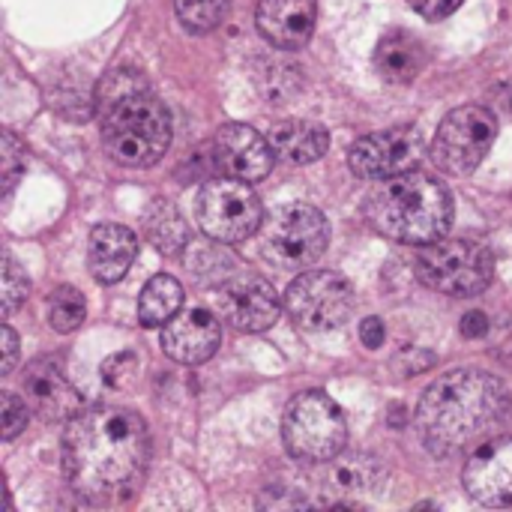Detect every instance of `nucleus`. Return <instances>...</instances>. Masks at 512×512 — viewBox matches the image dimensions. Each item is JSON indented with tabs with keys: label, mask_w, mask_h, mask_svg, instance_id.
I'll return each mask as SVG.
<instances>
[{
	"label": "nucleus",
	"mask_w": 512,
	"mask_h": 512,
	"mask_svg": "<svg viewBox=\"0 0 512 512\" xmlns=\"http://www.w3.org/2000/svg\"><path fill=\"white\" fill-rule=\"evenodd\" d=\"M285 309L297 327L312 333H327L351 318L354 288L345 276L333 270H312L288 285Z\"/></svg>",
	"instance_id": "nucleus-10"
},
{
	"label": "nucleus",
	"mask_w": 512,
	"mask_h": 512,
	"mask_svg": "<svg viewBox=\"0 0 512 512\" xmlns=\"http://www.w3.org/2000/svg\"><path fill=\"white\" fill-rule=\"evenodd\" d=\"M270 147L279 159L291 165H309L327 153L330 132L312 120H282L270 132Z\"/></svg>",
	"instance_id": "nucleus-19"
},
{
	"label": "nucleus",
	"mask_w": 512,
	"mask_h": 512,
	"mask_svg": "<svg viewBox=\"0 0 512 512\" xmlns=\"http://www.w3.org/2000/svg\"><path fill=\"white\" fill-rule=\"evenodd\" d=\"M423 147L426 144L417 126H396L354 141L348 153V165L357 177L384 180L414 171L423 159Z\"/></svg>",
	"instance_id": "nucleus-11"
},
{
	"label": "nucleus",
	"mask_w": 512,
	"mask_h": 512,
	"mask_svg": "<svg viewBox=\"0 0 512 512\" xmlns=\"http://www.w3.org/2000/svg\"><path fill=\"white\" fill-rule=\"evenodd\" d=\"M336 465L330 468V483L336 492H375L384 480V465L369 453H351L336 456Z\"/></svg>",
	"instance_id": "nucleus-23"
},
{
	"label": "nucleus",
	"mask_w": 512,
	"mask_h": 512,
	"mask_svg": "<svg viewBox=\"0 0 512 512\" xmlns=\"http://www.w3.org/2000/svg\"><path fill=\"white\" fill-rule=\"evenodd\" d=\"M135 378H138V357H135L132 351L111 354V357L102 363V381H105V387H111V390H126Z\"/></svg>",
	"instance_id": "nucleus-29"
},
{
	"label": "nucleus",
	"mask_w": 512,
	"mask_h": 512,
	"mask_svg": "<svg viewBox=\"0 0 512 512\" xmlns=\"http://www.w3.org/2000/svg\"><path fill=\"white\" fill-rule=\"evenodd\" d=\"M183 306V285L168 276V273H159L153 276L141 297H138V321L144 327H165Z\"/></svg>",
	"instance_id": "nucleus-22"
},
{
	"label": "nucleus",
	"mask_w": 512,
	"mask_h": 512,
	"mask_svg": "<svg viewBox=\"0 0 512 512\" xmlns=\"http://www.w3.org/2000/svg\"><path fill=\"white\" fill-rule=\"evenodd\" d=\"M510 108H512V99H510Z\"/></svg>",
	"instance_id": "nucleus-35"
},
{
	"label": "nucleus",
	"mask_w": 512,
	"mask_h": 512,
	"mask_svg": "<svg viewBox=\"0 0 512 512\" xmlns=\"http://www.w3.org/2000/svg\"><path fill=\"white\" fill-rule=\"evenodd\" d=\"M282 441L288 456L297 462H333L348 441L342 408L324 390L297 393L282 417Z\"/></svg>",
	"instance_id": "nucleus-5"
},
{
	"label": "nucleus",
	"mask_w": 512,
	"mask_h": 512,
	"mask_svg": "<svg viewBox=\"0 0 512 512\" xmlns=\"http://www.w3.org/2000/svg\"><path fill=\"white\" fill-rule=\"evenodd\" d=\"M495 138H498V117L483 105H462L441 120L432 144V156L441 171L468 177L480 168Z\"/></svg>",
	"instance_id": "nucleus-9"
},
{
	"label": "nucleus",
	"mask_w": 512,
	"mask_h": 512,
	"mask_svg": "<svg viewBox=\"0 0 512 512\" xmlns=\"http://www.w3.org/2000/svg\"><path fill=\"white\" fill-rule=\"evenodd\" d=\"M3 441H15L27 426V405L15 393H3Z\"/></svg>",
	"instance_id": "nucleus-30"
},
{
	"label": "nucleus",
	"mask_w": 512,
	"mask_h": 512,
	"mask_svg": "<svg viewBox=\"0 0 512 512\" xmlns=\"http://www.w3.org/2000/svg\"><path fill=\"white\" fill-rule=\"evenodd\" d=\"M177 18L192 33H207L222 24L228 12V0H174Z\"/></svg>",
	"instance_id": "nucleus-25"
},
{
	"label": "nucleus",
	"mask_w": 512,
	"mask_h": 512,
	"mask_svg": "<svg viewBox=\"0 0 512 512\" xmlns=\"http://www.w3.org/2000/svg\"><path fill=\"white\" fill-rule=\"evenodd\" d=\"M366 216L372 228L390 240L429 246L435 240H444V234L450 231L453 198L441 180L423 171H405L387 177L369 195Z\"/></svg>",
	"instance_id": "nucleus-3"
},
{
	"label": "nucleus",
	"mask_w": 512,
	"mask_h": 512,
	"mask_svg": "<svg viewBox=\"0 0 512 512\" xmlns=\"http://www.w3.org/2000/svg\"><path fill=\"white\" fill-rule=\"evenodd\" d=\"M408 3H411V9H414L417 15H423L426 21H441V18L453 15L465 0H408Z\"/></svg>",
	"instance_id": "nucleus-31"
},
{
	"label": "nucleus",
	"mask_w": 512,
	"mask_h": 512,
	"mask_svg": "<svg viewBox=\"0 0 512 512\" xmlns=\"http://www.w3.org/2000/svg\"><path fill=\"white\" fill-rule=\"evenodd\" d=\"M30 294V282L24 267H18V261L12 255H6L3 261V318H9Z\"/></svg>",
	"instance_id": "nucleus-26"
},
{
	"label": "nucleus",
	"mask_w": 512,
	"mask_h": 512,
	"mask_svg": "<svg viewBox=\"0 0 512 512\" xmlns=\"http://www.w3.org/2000/svg\"><path fill=\"white\" fill-rule=\"evenodd\" d=\"M219 339H222L219 318L204 306L183 309L162 327V351L186 366L207 363L216 354Z\"/></svg>",
	"instance_id": "nucleus-15"
},
{
	"label": "nucleus",
	"mask_w": 512,
	"mask_h": 512,
	"mask_svg": "<svg viewBox=\"0 0 512 512\" xmlns=\"http://www.w3.org/2000/svg\"><path fill=\"white\" fill-rule=\"evenodd\" d=\"M138 255V240L126 225L102 222L90 231V249H87V264L96 282L114 285L120 282L132 261Z\"/></svg>",
	"instance_id": "nucleus-18"
},
{
	"label": "nucleus",
	"mask_w": 512,
	"mask_h": 512,
	"mask_svg": "<svg viewBox=\"0 0 512 512\" xmlns=\"http://www.w3.org/2000/svg\"><path fill=\"white\" fill-rule=\"evenodd\" d=\"M261 237L279 267H312L330 243V225L318 207L294 201L264 219Z\"/></svg>",
	"instance_id": "nucleus-8"
},
{
	"label": "nucleus",
	"mask_w": 512,
	"mask_h": 512,
	"mask_svg": "<svg viewBox=\"0 0 512 512\" xmlns=\"http://www.w3.org/2000/svg\"><path fill=\"white\" fill-rule=\"evenodd\" d=\"M87 315V303L81 297L78 288L72 285H60L54 294H51V303H48V321L57 333H72L81 327Z\"/></svg>",
	"instance_id": "nucleus-24"
},
{
	"label": "nucleus",
	"mask_w": 512,
	"mask_h": 512,
	"mask_svg": "<svg viewBox=\"0 0 512 512\" xmlns=\"http://www.w3.org/2000/svg\"><path fill=\"white\" fill-rule=\"evenodd\" d=\"M213 165L237 180L258 183L273 171V147L264 141L261 132H255L246 123H228L216 132L213 138Z\"/></svg>",
	"instance_id": "nucleus-14"
},
{
	"label": "nucleus",
	"mask_w": 512,
	"mask_h": 512,
	"mask_svg": "<svg viewBox=\"0 0 512 512\" xmlns=\"http://www.w3.org/2000/svg\"><path fill=\"white\" fill-rule=\"evenodd\" d=\"M219 318L237 333H264L279 321L282 303L276 288L255 273H237L216 291Z\"/></svg>",
	"instance_id": "nucleus-12"
},
{
	"label": "nucleus",
	"mask_w": 512,
	"mask_h": 512,
	"mask_svg": "<svg viewBox=\"0 0 512 512\" xmlns=\"http://www.w3.org/2000/svg\"><path fill=\"white\" fill-rule=\"evenodd\" d=\"M105 153L123 168H150L171 147V114L144 87L99 105Z\"/></svg>",
	"instance_id": "nucleus-4"
},
{
	"label": "nucleus",
	"mask_w": 512,
	"mask_h": 512,
	"mask_svg": "<svg viewBox=\"0 0 512 512\" xmlns=\"http://www.w3.org/2000/svg\"><path fill=\"white\" fill-rule=\"evenodd\" d=\"M63 477L72 495L93 507L126 504L150 465L147 423L129 408L78 411L63 432Z\"/></svg>",
	"instance_id": "nucleus-1"
},
{
	"label": "nucleus",
	"mask_w": 512,
	"mask_h": 512,
	"mask_svg": "<svg viewBox=\"0 0 512 512\" xmlns=\"http://www.w3.org/2000/svg\"><path fill=\"white\" fill-rule=\"evenodd\" d=\"M318 21V0H261L255 12V24L261 36L282 48L297 51L309 45Z\"/></svg>",
	"instance_id": "nucleus-17"
},
{
	"label": "nucleus",
	"mask_w": 512,
	"mask_h": 512,
	"mask_svg": "<svg viewBox=\"0 0 512 512\" xmlns=\"http://www.w3.org/2000/svg\"><path fill=\"white\" fill-rule=\"evenodd\" d=\"M360 339H363V345L366 348H381L384 345V339H387V327H384V321L381 318H366L363 324H360Z\"/></svg>",
	"instance_id": "nucleus-33"
},
{
	"label": "nucleus",
	"mask_w": 512,
	"mask_h": 512,
	"mask_svg": "<svg viewBox=\"0 0 512 512\" xmlns=\"http://www.w3.org/2000/svg\"><path fill=\"white\" fill-rule=\"evenodd\" d=\"M378 72L393 84H411L426 66V48L405 30L387 33L375 48Z\"/></svg>",
	"instance_id": "nucleus-20"
},
{
	"label": "nucleus",
	"mask_w": 512,
	"mask_h": 512,
	"mask_svg": "<svg viewBox=\"0 0 512 512\" xmlns=\"http://www.w3.org/2000/svg\"><path fill=\"white\" fill-rule=\"evenodd\" d=\"M24 399L45 420H72L81 411L78 390L66 381L63 366L51 357H39L24 369Z\"/></svg>",
	"instance_id": "nucleus-16"
},
{
	"label": "nucleus",
	"mask_w": 512,
	"mask_h": 512,
	"mask_svg": "<svg viewBox=\"0 0 512 512\" xmlns=\"http://www.w3.org/2000/svg\"><path fill=\"white\" fill-rule=\"evenodd\" d=\"M462 483L480 507L512 510V435L480 444L462 471Z\"/></svg>",
	"instance_id": "nucleus-13"
},
{
	"label": "nucleus",
	"mask_w": 512,
	"mask_h": 512,
	"mask_svg": "<svg viewBox=\"0 0 512 512\" xmlns=\"http://www.w3.org/2000/svg\"><path fill=\"white\" fill-rule=\"evenodd\" d=\"M144 231L147 240L165 255H177L180 249L189 246V225L183 213L165 198H153L150 207L144 210Z\"/></svg>",
	"instance_id": "nucleus-21"
},
{
	"label": "nucleus",
	"mask_w": 512,
	"mask_h": 512,
	"mask_svg": "<svg viewBox=\"0 0 512 512\" xmlns=\"http://www.w3.org/2000/svg\"><path fill=\"white\" fill-rule=\"evenodd\" d=\"M198 225L219 243H240L261 231L264 204L258 192L237 177L207 180L198 192Z\"/></svg>",
	"instance_id": "nucleus-7"
},
{
	"label": "nucleus",
	"mask_w": 512,
	"mask_h": 512,
	"mask_svg": "<svg viewBox=\"0 0 512 512\" xmlns=\"http://www.w3.org/2000/svg\"><path fill=\"white\" fill-rule=\"evenodd\" d=\"M0 165H3V171H0V177H3V198H9L15 183H18V177H21V171H24V147H21V141L15 138L12 129H3Z\"/></svg>",
	"instance_id": "nucleus-27"
},
{
	"label": "nucleus",
	"mask_w": 512,
	"mask_h": 512,
	"mask_svg": "<svg viewBox=\"0 0 512 512\" xmlns=\"http://www.w3.org/2000/svg\"><path fill=\"white\" fill-rule=\"evenodd\" d=\"M510 417V390L501 378L480 369L441 375L417 405L423 447L438 459H453L486 441Z\"/></svg>",
	"instance_id": "nucleus-2"
},
{
	"label": "nucleus",
	"mask_w": 512,
	"mask_h": 512,
	"mask_svg": "<svg viewBox=\"0 0 512 512\" xmlns=\"http://www.w3.org/2000/svg\"><path fill=\"white\" fill-rule=\"evenodd\" d=\"M459 330H462V336H465V339H483V336L489 333V315H486V312H480V309L465 312V318H462Z\"/></svg>",
	"instance_id": "nucleus-32"
},
{
	"label": "nucleus",
	"mask_w": 512,
	"mask_h": 512,
	"mask_svg": "<svg viewBox=\"0 0 512 512\" xmlns=\"http://www.w3.org/2000/svg\"><path fill=\"white\" fill-rule=\"evenodd\" d=\"M417 279L447 297H474L492 285L495 258L474 240H435L417 258Z\"/></svg>",
	"instance_id": "nucleus-6"
},
{
	"label": "nucleus",
	"mask_w": 512,
	"mask_h": 512,
	"mask_svg": "<svg viewBox=\"0 0 512 512\" xmlns=\"http://www.w3.org/2000/svg\"><path fill=\"white\" fill-rule=\"evenodd\" d=\"M15 363H18V336H15V330L6 324L3 327V375H12L15 372Z\"/></svg>",
	"instance_id": "nucleus-34"
},
{
	"label": "nucleus",
	"mask_w": 512,
	"mask_h": 512,
	"mask_svg": "<svg viewBox=\"0 0 512 512\" xmlns=\"http://www.w3.org/2000/svg\"><path fill=\"white\" fill-rule=\"evenodd\" d=\"M300 72L297 69H291V66H276V69H267L264 72V78L258 81V87H261V93L267 96V99H273V102H285V99H291L297 90H300Z\"/></svg>",
	"instance_id": "nucleus-28"
}]
</instances>
